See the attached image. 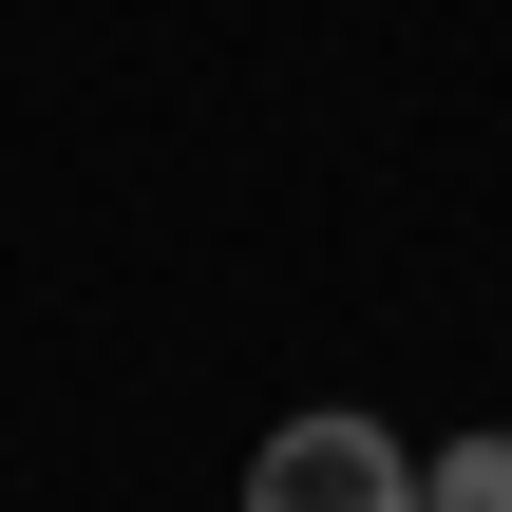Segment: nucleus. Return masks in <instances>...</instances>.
Returning <instances> with one entry per match:
<instances>
[{
	"label": "nucleus",
	"mask_w": 512,
	"mask_h": 512,
	"mask_svg": "<svg viewBox=\"0 0 512 512\" xmlns=\"http://www.w3.org/2000/svg\"><path fill=\"white\" fill-rule=\"evenodd\" d=\"M418 512H512V437H456V456H418Z\"/></svg>",
	"instance_id": "nucleus-2"
},
{
	"label": "nucleus",
	"mask_w": 512,
	"mask_h": 512,
	"mask_svg": "<svg viewBox=\"0 0 512 512\" xmlns=\"http://www.w3.org/2000/svg\"><path fill=\"white\" fill-rule=\"evenodd\" d=\"M247 512H418V456L323 399V418H285V437L247 456Z\"/></svg>",
	"instance_id": "nucleus-1"
}]
</instances>
